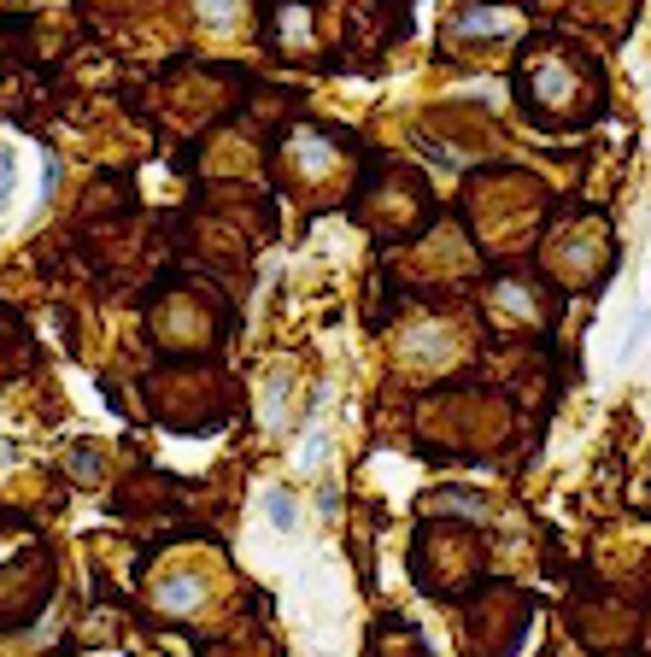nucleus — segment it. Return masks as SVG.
Wrapping results in <instances>:
<instances>
[{
	"instance_id": "nucleus-1",
	"label": "nucleus",
	"mask_w": 651,
	"mask_h": 657,
	"mask_svg": "<svg viewBox=\"0 0 651 657\" xmlns=\"http://www.w3.org/2000/svg\"><path fill=\"white\" fill-rule=\"evenodd\" d=\"M264 511H270V523L282 528V534H288V528H294V517H300L294 493H282V487H270V493H264Z\"/></svg>"
},
{
	"instance_id": "nucleus-2",
	"label": "nucleus",
	"mask_w": 651,
	"mask_h": 657,
	"mask_svg": "<svg viewBox=\"0 0 651 657\" xmlns=\"http://www.w3.org/2000/svg\"><path fill=\"white\" fill-rule=\"evenodd\" d=\"M317 452H323V435H305V446H300V464H317Z\"/></svg>"
}]
</instances>
